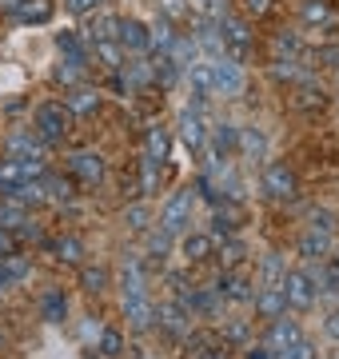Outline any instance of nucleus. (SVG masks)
Returning <instances> with one entry per match:
<instances>
[{
  "instance_id": "1",
  "label": "nucleus",
  "mask_w": 339,
  "mask_h": 359,
  "mask_svg": "<svg viewBox=\"0 0 339 359\" xmlns=\"http://www.w3.org/2000/svg\"><path fill=\"white\" fill-rule=\"evenodd\" d=\"M248 224V208L240 204V200H220V204H212V240L220 244V240H232L240 236V228Z\"/></svg>"
},
{
  "instance_id": "2",
  "label": "nucleus",
  "mask_w": 339,
  "mask_h": 359,
  "mask_svg": "<svg viewBox=\"0 0 339 359\" xmlns=\"http://www.w3.org/2000/svg\"><path fill=\"white\" fill-rule=\"evenodd\" d=\"M68 128H72V112H68L64 104L48 100L36 108V136L44 144H60L68 136Z\"/></svg>"
},
{
  "instance_id": "3",
  "label": "nucleus",
  "mask_w": 339,
  "mask_h": 359,
  "mask_svg": "<svg viewBox=\"0 0 339 359\" xmlns=\"http://www.w3.org/2000/svg\"><path fill=\"white\" fill-rule=\"evenodd\" d=\"M284 299H287V308H291V311H312L315 299H319L312 271H303V268L284 271Z\"/></svg>"
},
{
  "instance_id": "4",
  "label": "nucleus",
  "mask_w": 339,
  "mask_h": 359,
  "mask_svg": "<svg viewBox=\"0 0 339 359\" xmlns=\"http://www.w3.org/2000/svg\"><path fill=\"white\" fill-rule=\"evenodd\" d=\"M208 128H212V120H208V104H200L192 100L188 108L180 112V140L192 148V152H200L204 144H208Z\"/></svg>"
},
{
  "instance_id": "5",
  "label": "nucleus",
  "mask_w": 339,
  "mask_h": 359,
  "mask_svg": "<svg viewBox=\"0 0 339 359\" xmlns=\"http://www.w3.org/2000/svg\"><path fill=\"white\" fill-rule=\"evenodd\" d=\"M220 36H223V52H228V60H244L248 56V48H251V32H248V20L244 16H232V13H223L220 20Z\"/></svg>"
},
{
  "instance_id": "6",
  "label": "nucleus",
  "mask_w": 339,
  "mask_h": 359,
  "mask_svg": "<svg viewBox=\"0 0 339 359\" xmlns=\"http://www.w3.org/2000/svg\"><path fill=\"white\" fill-rule=\"evenodd\" d=\"M260 184H263V192L272 196V200H296V192H300V180H296V172H291L287 164H279V160L263 164Z\"/></svg>"
},
{
  "instance_id": "7",
  "label": "nucleus",
  "mask_w": 339,
  "mask_h": 359,
  "mask_svg": "<svg viewBox=\"0 0 339 359\" xmlns=\"http://www.w3.org/2000/svg\"><path fill=\"white\" fill-rule=\"evenodd\" d=\"M48 172L44 160H25V156H8V160H0V192H8V188H20L28 180H40Z\"/></svg>"
},
{
  "instance_id": "8",
  "label": "nucleus",
  "mask_w": 339,
  "mask_h": 359,
  "mask_svg": "<svg viewBox=\"0 0 339 359\" xmlns=\"http://www.w3.org/2000/svg\"><path fill=\"white\" fill-rule=\"evenodd\" d=\"M156 327L168 339H188V332H192V308H184L180 299H168L164 308H156Z\"/></svg>"
},
{
  "instance_id": "9",
  "label": "nucleus",
  "mask_w": 339,
  "mask_h": 359,
  "mask_svg": "<svg viewBox=\"0 0 339 359\" xmlns=\"http://www.w3.org/2000/svg\"><path fill=\"white\" fill-rule=\"evenodd\" d=\"M240 92H244V68L235 65V60H228V56L212 60V96H228V100H235Z\"/></svg>"
},
{
  "instance_id": "10",
  "label": "nucleus",
  "mask_w": 339,
  "mask_h": 359,
  "mask_svg": "<svg viewBox=\"0 0 339 359\" xmlns=\"http://www.w3.org/2000/svg\"><path fill=\"white\" fill-rule=\"evenodd\" d=\"M300 339H303V327H300L296 320H284V316H279V320H268V332H263V347H268L272 355H287V351L300 344Z\"/></svg>"
},
{
  "instance_id": "11",
  "label": "nucleus",
  "mask_w": 339,
  "mask_h": 359,
  "mask_svg": "<svg viewBox=\"0 0 339 359\" xmlns=\"http://www.w3.org/2000/svg\"><path fill=\"white\" fill-rule=\"evenodd\" d=\"M68 172H72L76 184L96 188V184L104 180V160H100V152H72L68 156Z\"/></svg>"
},
{
  "instance_id": "12",
  "label": "nucleus",
  "mask_w": 339,
  "mask_h": 359,
  "mask_svg": "<svg viewBox=\"0 0 339 359\" xmlns=\"http://www.w3.org/2000/svg\"><path fill=\"white\" fill-rule=\"evenodd\" d=\"M120 287H124V299H140V295H148V264H144L136 252H128V259H124Z\"/></svg>"
},
{
  "instance_id": "13",
  "label": "nucleus",
  "mask_w": 339,
  "mask_h": 359,
  "mask_svg": "<svg viewBox=\"0 0 339 359\" xmlns=\"http://www.w3.org/2000/svg\"><path fill=\"white\" fill-rule=\"evenodd\" d=\"M216 292H220L223 304H248V299H251V280H248V271H244V268L223 271L220 280H216Z\"/></svg>"
},
{
  "instance_id": "14",
  "label": "nucleus",
  "mask_w": 339,
  "mask_h": 359,
  "mask_svg": "<svg viewBox=\"0 0 339 359\" xmlns=\"http://www.w3.org/2000/svg\"><path fill=\"white\" fill-rule=\"evenodd\" d=\"M188 216H192V192H176L164 204V212H160V228L168 231V236H180Z\"/></svg>"
},
{
  "instance_id": "15",
  "label": "nucleus",
  "mask_w": 339,
  "mask_h": 359,
  "mask_svg": "<svg viewBox=\"0 0 339 359\" xmlns=\"http://www.w3.org/2000/svg\"><path fill=\"white\" fill-rule=\"evenodd\" d=\"M116 44L128 52H148V25L136 16H116Z\"/></svg>"
},
{
  "instance_id": "16",
  "label": "nucleus",
  "mask_w": 339,
  "mask_h": 359,
  "mask_svg": "<svg viewBox=\"0 0 339 359\" xmlns=\"http://www.w3.org/2000/svg\"><path fill=\"white\" fill-rule=\"evenodd\" d=\"M4 148H8V156H25V160H44V148H48V144L40 140L36 132H8V140H4Z\"/></svg>"
},
{
  "instance_id": "17",
  "label": "nucleus",
  "mask_w": 339,
  "mask_h": 359,
  "mask_svg": "<svg viewBox=\"0 0 339 359\" xmlns=\"http://www.w3.org/2000/svg\"><path fill=\"white\" fill-rule=\"evenodd\" d=\"M192 40H196V48H204V60H220L223 56V36H220V25L216 20H200L196 32H192Z\"/></svg>"
},
{
  "instance_id": "18",
  "label": "nucleus",
  "mask_w": 339,
  "mask_h": 359,
  "mask_svg": "<svg viewBox=\"0 0 339 359\" xmlns=\"http://www.w3.org/2000/svg\"><path fill=\"white\" fill-rule=\"evenodd\" d=\"M56 48L64 52L68 60H76V65H84V68L92 65V44L80 36L76 28H64V32H56Z\"/></svg>"
},
{
  "instance_id": "19",
  "label": "nucleus",
  "mask_w": 339,
  "mask_h": 359,
  "mask_svg": "<svg viewBox=\"0 0 339 359\" xmlns=\"http://www.w3.org/2000/svg\"><path fill=\"white\" fill-rule=\"evenodd\" d=\"M124 316H128L132 332H152V327H156V308H152L148 295H140V299H124Z\"/></svg>"
},
{
  "instance_id": "20",
  "label": "nucleus",
  "mask_w": 339,
  "mask_h": 359,
  "mask_svg": "<svg viewBox=\"0 0 339 359\" xmlns=\"http://www.w3.org/2000/svg\"><path fill=\"white\" fill-rule=\"evenodd\" d=\"M287 308L284 299V283H263L260 295H256V311H260V320H279Z\"/></svg>"
},
{
  "instance_id": "21",
  "label": "nucleus",
  "mask_w": 339,
  "mask_h": 359,
  "mask_svg": "<svg viewBox=\"0 0 339 359\" xmlns=\"http://www.w3.org/2000/svg\"><path fill=\"white\" fill-rule=\"evenodd\" d=\"M184 80H188V88H192V100L208 104V96H212V60H196V65L184 72Z\"/></svg>"
},
{
  "instance_id": "22",
  "label": "nucleus",
  "mask_w": 339,
  "mask_h": 359,
  "mask_svg": "<svg viewBox=\"0 0 339 359\" xmlns=\"http://www.w3.org/2000/svg\"><path fill=\"white\" fill-rule=\"evenodd\" d=\"M64 108H68L72 116H96V112H100V92H96V88H84V84H80V88H68Z\"/></svg>"
},
{
  "instance_id": "23",
  "label": "nucleus",
  "mask_w": 339,
  "mask_h": 359,
  "mask_svg": "<svg viewBox=\"0 0 339 359\" xmlns=\"http://www.w3.org/2000/svg\"><path fill=\"white\" fill-rule=\"evenodd\" d=\"M80 36L88 44H100V40H116V16L112 13H88V25Z\"/></svg>"
},
{
  "instance_id": "24",
  "label": "nucleus",
  "mask_w": 339,
  "mask_h": 359,
  "mask_svg": "<svg viewBox=\"0 0 339 359\" xmlns=\"http://www.w3.org/2000/svg\"><path fill=\"white\" fill-rule=\"evenodd\" d=\"M48 16H53V0H20L13 8L16 25H48Z\"/></svg>"
},
{
  "instance_id": "25",
  "label": "nucleus",
  "mask_w": 339,
  "mask_h": 359,
  "mask_svg": "<svg viewBox=\"0 0 339 359\" xmlns=\"http://www.w3.org/2000/svg\"><path fill=\"white\" fill-rule=\"evenodd\" d=\"M68 316V295L60 287H48V292L40 295V320L44 323H64Z\"/></svg>"
},
{
  "instance_id": "26",
  "label": "nucleus",
  "mask_w": 339,
  "mask_h": 359,
  "mask_svg": "<svg viewBox=\"0 0 339 359\" xmlns=\"http://www.w3.org/2000/svg\"><path fill=\"white\" fill-rule=\"evenodd\" d=\"M4 200H13V204H20V208H40V204H48V192H44L40 180H28V184H20V188H8Z\"/></svg>"
},
{
  "instance_id": "27",
  "label": "nucleus",
  "mask_w": 339,
  "mask_h": 359,
  "mask_svg": "<svg viewBox=\"0 0 339 359\" xmlns=\"http://www.w3.org/2000/svg\"><path fill=\"white\" fill-rule=\"evenodd\" d=\"M216 256V240L208 231H196V236H184V259L188 264H204V259Z\"/></svg>"
},
{
  "instance_id": "28",
  "label": "nucleus",
  "mask_w": 339,
  "mask_h": 359,
  "mask_svg": "<svg viewBox=\"0 0 339 359\" xmlns=\"http://www.w3.org/2000/svg\"><path fill=\"white\" fill-rule=\"evenodd\" d=\"M208 136H212V160L232 156L235 144H240V132H235V124H216V128H208Z\"/></svg>"
},
{
  "instance_id": "29",
  "label": "nucleus",
  "mask_w": 339,
  "mask_h": 359,
  "mask_svg": "<svg viewBox=\"0 0 339 359\" xmlns=\"http://www.w3.org/2000/svg\"><path fill=\"white\" fill-rule=\"evenodd\" d=\"M216 259H220V268H223V271L244 268V259H248V248H244V240H240V236H232V240H220V244H216Z\"/></svg>"
},
{
  "instance_id": "30",
  "label": "nucleus",
  "mask_w": 339,
  "mask_h": 359,
  "mask_svg": "<svg viewBox=\"0 0 339 359\" xmlns=\"http://www.w3.org/2000/svg\"><path fill=\"white\" fill-rule=\"evenodd\" d=\"M144 156H152V160H160V164H168V156H172L168 128H160V124L148 128V136H144Z\"/></svg>"
},
{
  "instance_id": "31",
  "label": "nucleus",
  "mask_w": 339,
  "mask_h": 359,
  "mask_svg": "<svg viewBox=\"0 0 339 359\" xmlns=\"http://www.w3.org/2000/svg\"><path fill=\"white\" fill-rule=\"evenodd\" d=\"M300 20L312 28H331V8H327V0H300Z\"/></svg>"
},
{
  "instance_id": "32",
  "label": "nucleus",
  "mask_w": 339,
  "mask_h": 359,
  "mask_svg": "<svg viewBox=\"0 0 339 359\" xmlns=\"http://www.w3.org/2000/svg\"><path fill=\"white\" fill-rule=\"evenodd\" d=\"M327 248H331V231H315V228H307L300 236V256L303 259H319V256H327Z\"/></svg>"
},
{
  "instance_id": "33",
  "label": "nucleus",
  "mask_w": 339,
  "mask_h": 359,
  "mask_svg": "<svg viewBox=\"0 0 339 359\" xmlns=\"http://www.w3.org/2000/svg\"><path fill=\"white\" fill-rule=\"evenodd\" d=\"M0 271H4V287H16V283H25V280H28L32 264H28V256L13 252V256H4V259H0Z\"/></svg>"
},
{
  "instance_id": "34",
  "label": "nucleus",
  "mask_w": 339,
  "mask_h": 359,
  "mask_svg": "<svg viewBox=\"0 0 339 359\" xmlns=\"http://www.w3.org/2000/svg\"><path fill=\"white\" fill-rule=\"evenodd\" d=\"M152 80H156L160 88H176V84L184 80V72L176 68L172 56H152Z\"/></svg>"
},
{
  "instance_id": "35",
  "label": "nucleus",
  "mask_w": 339,
  "mask_h": 359,
  "mask_svg": "<svg viewBox=\"0 0 339 359\" xmlns=\"http://www.w3.org/2000/svg\"><path fill=\"white\" fill-rule=\"evenodd\" d=\"M48 248H53V256L60 259V264H80V259H84V244H80L76 236H56Z\"/></svg>"
},
{
  "instance_id": "36",
  "label": "nucleus",
  "mask_w": 339,
  "mask_h": 359,
  "mask_svg": "<svg viewBox=\"0 0 339 359\" xmlns=\"http://www.w3.org/2000/svg\"><path fill=\"white\" fill-rule=\"evenodd\" d=\"M92 56H96L104 68H112V72H124V48H120L116 40H100V44H92Z\"/></svg>"
},
{
  "instance_id": "37",
  "label": "nucleus",
  "mask_w": 339,
  "mask_h": 359,
  "mask_svg": "<svg viewBox=\"0 0 339 359\" xmlns=\"http://www.w3.org/2000/svg\"><path fill=\"white\" fill-rule=\"evenodd\" d=\"M84 72H88L84 65H76V60H68V56H64V60H60V65L53 68V80L60 84V88H80Z\"/></svg>"
},
{
  "instance_id": "38",
  "label": "nucleus",
  "mask_w": 339,
  "mask_h": 359,
  "mask_svg": "<svg viewBox=\"0 0 339 359\" xmlns=\"http://www.w3.org/2000/svg\"><path fill=\"white\" fill-rule=\"evenodd\" d=\"M172 240L164 228H148V259H168L172 256Z\"/></svg>"
},
{
  "instance_id": "39",
  "label": "nucleus",
  "mask_w": 339,
  "mask_h": 359,
  "mask_svg": "<svg viewBox=\"0 0 339 359\" xmlns=\"http://www.w3.org/2000/svg\"><path fill=\"white\" fill-rule=\"evenodd\" d=\"M40 184H44V192H48V204H64L68 196H72V184H68L64 176L44 172V176H40Z\"/></svg>"
},
{
  "instance_id": "40",
  "label": "nucleus",
  "mask_w": 339,
  "mask_h": 359,
  "mask_svg": "<svg viewBox=\"0 0 339 359\" xmlns=\"http://www.w3.org/2000/svg\"><path fill=\"white\" fill-rule=\"evenodd\" d=\"M275 56L300 60V56H303V40H300V32H275Z\"/></svg>"
},
{
  "instance_id": "41",
  "label": "nucleus",
  "mask_w": 339,
  "mask_h": 359,
  "mask_svg": "<svg viewBox=\"0 0 339 359\" xmlns=\"http://www.w3.org/2000/svg\"><path fill=\"white\" fill-rule=\"evenodd\" d=\"M124 228L128 231H148L152 228V212H148V204H128L124 208Z\"/></svg>"
},
{
  "instance_id": "42",
  "label": "nucleus",
  "mask_w": 339,
  "mask_h": 359,
  "mask_svg": "<svg viewBox=\"0 0 339 359\" xmlns=\"http://www.w3.org/2000/svg\"><path fill=\"white\" fill-rule=\"evenodd\" d=\"M160 188V160L140 156V192H156Z\"/></svg>"
},
{
  "instance_id": "43",
  "label": "nucleus",
  "mask_w": 339,
  "mask_h": 359,
  "mask_svg": "<svg viewBox=\"0 0 339 359\" xmlns=\"http://www.w3.org/2000/svg\"><path fill=\"white\" fill-rule=\"evenodd\" d=\"M100 355H108V359L124 355V335H120V327H104L100 332Z\"/></svg>"
},
{
  "instance_id": "44",
  "label": "nucleus",
  "mask_w": 339,
  "mask_h": 359,
  "mask_svg": "<svg viewBox=\"0 0 339 359\" xmlns=\"http://www.w3.org/2000/svg\"><path fill=\"white\" fill-rule=\"evenodd\" d=\"M272 76H275V80H303L307 72L300 68V60H287V56H275V65H272Z\"/></svg>"
},
{
  "instance_id": "45",
  "label": "nucleus",
  "mask_w": 339,
  "mask_h": 359,
  "mask_svg": "<svg viewBox=\"0 0 339 359\" xmlns=\"http://www.w3.org/2000/svg\"><path fill=\"white\" fill-rule=\"evenodd\" d=\"M263 144H268V140H263L260 128H244V132H240V148H244L251 160H260V156H263Z\"/></svg>"
},
{
  "instance_id": "46",
  "label": "nucleus",
  "mask_w": 339,
  "mask_h": 359,
  "mask_svg": "<svg viewBox=\"0 0 339 359\" xmlns=\"http://www.w3.org/2000/svg\"><path fill=\"white\" fill-rule=\"evenodd\" d=\"M248 320H232V323H223V339L235 347H248Z\"/></svg>"
},
{
  "instance_id": "47",
  "label": "nucleus",
  "mask_w": 339,
  "mask_h": 359,
  "mask_svg": "<svg viewBox=\"0 0 339 359\" xmlns=\"http://www.w3.org/2000/svg\"><path fill=\"white\" fill-rule=\"evenodd\" d=\"M263 283H284V259L275 256V252L263 256Z\"/></svg>"
},
{
  "instance_id": "48",
  "label": "nucleus",
  "mask_w": 339,
  "mask_h": 359,
  "mask_svg": "<svg viewBox=\"0 0 339 359\" xmlns=\"http://www.w3.org/2000/svg\"><path fill=\"white\" fill-rule=\"evenodd\" d=\"M296 104H300V108H324V88H315V84H312V88H307V84H303V88L300 92H296Z\"/></svg>"
},
{
  "instance_id": "49",
  "label": "nucleus",
  "mask_w": 339,
  "mask_h": 359,
  "mask_svg": "<svg viewBox=\"0 0 339 359\" xmlns=\"http://www.w3.org/2000/svg\"><path fill=\"white\" fill-rule=\"evenodd\" d=\"M307 228H315V231H331V228H335V216H331L327 208H312V212H307Z\"/></svg>"
},
{
  "instance_id": "50",
  "label": "nucleus",
  "mask_w": 339,
  "mask_h": 359,
  "mask_svg": "<svg viewBox=\"0 0 339 359\" xmlns=\"http://www.w3.org/2000/svg\"><path fill=\"white\" fill-rule=\"evenodd\" d=\"M104 287H108L104 268H84V292H104Z\"/></svg>"
},
{
  "instance_id": "51",
  "label": "nucleus",
  "mask_w": 339,
  "mask_h": 359,
  "mask_svg": "<svg viewBox=\"0 0 339 359\" xmlns=\"http://www.w3.org/2000/svg\"><path fill=\"white\" fill-rule=\"evenodd\" d=\"M188 13V0H160V16H168V20H184Z\"/></svg>"
},
{
  "instance_id": "52",
  "label": "nucleus",
  "mask_w": 339,
  "mask_h": 359,
  "mask_svg": "<svg viewBox=\"0 0 339 359\" xmlns=\"http://www.w3.org/2000/svg\"><path fill=\"white\" fill-rule=\"evenodd\" d=\"M312 60H319L324 68H339V44H327V48H315Z\"/></svg>"
},
{
  "instance_id": "53",
  "label": "nucleus",
  "mask_w": 339,
  "mask_h": 359,
  "mask_svg": "<svg viewBox=\"0 0 339 359\" xmlns=\"http://www.w3.org/2000/svg\"><path fill=\"white\" fill-rule=\"evenodd\" d=\"M100 4H104V0H64V8L72 16H88V13H96Z\"/></svg>"
},
{
  "instance_id": "54",
  "label": "nucleus",
  "mask_w": 339,
  "mask_h": 359,
  "mask_svg": "<svg viewBox=\"0 0 339 359\" xmlns=\"http://www.w3.org/2000/svg\"><path fill=\"white\" fill-rule=\"evenodd\" d=\"M240 4H244V13L248 16H268L275 8V0H240Z\"/></svg>"
},
{
  "instance_id": "55",
  "label": "nucleus",
  "mask_w": 339,
  "mask_h": 359,
  "mask_svg": "<svg viewBox=\"0 0 339 359\" xmlns=\"http://www.w3.org/2000/svg\"><path fill=\"white\" fill-rule=\"evenodd\" d=\"M287 359H319V355H315V347L307 344V339H300V344L287 351Z\"/></svg>"
},
{
  "instance_id": "56",
  "label": "nucleus",
  "mask_w": 339,
  "mask_h": 359,
  "mask_svg": "<svg viewBox=\"0 0 339 359\" xmlns=\"http://www.w3.org/2000/svg\"><path fill=\"white\" fill-rule=\"evenodd\" d=\"M16 252V236L8 228H0V256H13Z\"/></svg>"
},
{
  "instance_id": "57",
  "label": "nucleus",
  "mask_w": 339,
  "mask_h": 359,
  "mask_svg": "<svg viewBox=\"0 0 339 359\" xmlns=\"http://www.w3.org/2000/svg\"><path fill=\"white\" fill-rule=\"evenodd\" d=\"M324 287H327L331 295H339V268H335V264H331V268L324 271Z\"/></svg>"
},
{
  "instance_id": "58",
  "label": "nucleus",
  "mask_w": 339,
  "mask_h": 359,
  "mask_svg": "<svg viewBox=\"0 0 339 359\" xmlns=\"http://www.w3.org/2000/svg\"><path fill=\"white\" fill-rule=\"evenodd\" d=\"M324 332H327V335H331V339L339 344V311H331V316L324 320Z\"/></svg>"
},
{
  "instance_id": "59",
  "label": "nucleus",
  "mask_w": 339,
  "mask_h": 359,
  "mask_svg": "<svg viewBox=\"0 0 339 359\" xmlns=\"http://www.w3.org/2000/svg\"><path fill=\"white\" fill-rule=\"evenodd\" d=\"M248 359H272V351H268V347H251Z\"/></svg>"
},
{
  "instance_id": "60",
  "label": "nucleus",
  "mask_w": 339,
  "mask_h": 359,
  "mask_svg": "<svg viewBox=\"0 0 339 359\" xmlns=\"http://www.w3.org/2000/svg\"><path fill=\"white\" fill-rule=\"evenodd\" d=\"M16 4H20V0H0V8H8V13H13Z\"/></svg>"
},
{
  "instance_id": "61",
  "label": "nucleus",
  "mask_w": 339,
  "mask_h": 359,
  "mask_svg": "<svg viewBox=\"0 0 339 359\" xmlns=\"http://www.w3.org/2000/svg\"><path fill=\"white\" fill-rule=\"evenodd\" d=\"M335 268H339V252H335Z\"/></svg>"
},
{
  "instance_id": "62",
  "label": "nucleus",
  "mask_w": 339,
  "mask_h": 359,
  "mask_svg": "<svg viewBox=\"0 0 339 359\" xmlns=\"http://www.w3.org/2000/svg\"><path fill=\"white\" fill-rule=\"evenodd\" d=\"M272 359H287V355H272Z\"/></svg>"
},
{
  "instance_id": "63",
  "label": "nucleus",
  "mask_w": 339,
  "mask_h": 359,
  "mask_svg": "<svg viewBox=\"0 0 339 359\" xmlns=\"http://www.w3.org/2000/svg\"><path fill=\"white\" fill-rule=\"evenodd\" d=\"M0 228H4V216H0Z\"/></svg>"
},
{
  "instance_id": "64",
  "label": "nucleus",
  "mask_w": 339,
  "mask_h": 359,
  "mask_svg": "<svg viewBox=\"0 0 339 359\" xmlns=\"http://www.w3.org/2000/svg\"><path fill=\"white\" fill-rule=\"evenodd\" d=\"M335 359H339V355H335Z\"/></svg>"
}]
</instances>
